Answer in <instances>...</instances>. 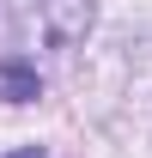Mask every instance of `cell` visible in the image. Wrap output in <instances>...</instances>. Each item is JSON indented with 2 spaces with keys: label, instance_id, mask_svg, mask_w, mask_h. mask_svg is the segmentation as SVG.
I'll return each mask as SVG.
<instances>
[{
  "label": "cell",
  "instance_id": "obj_1",
  "mask_svg": "<svg viewBox=\"0 0 152 158\" xmlns=\"http://www.w3.org/2000/svg\"><path fill=\"white\" fill-rule=\"evenodd\" d=\"M19 49H79L103 19V0H6Z\"/></svg>",
  "mask_w": 152,
  "mask_h": 158
},
{
  "label": "cell",
  "instance_id": "obj_2",
  "mask_svg": "<svg viewBox=\"0 0 152 158\" xmlns=\"http://www.w3.org/2000/svg\"><path fill=\"white\" fill-rule=\"evenodd\" d=\"M43 85H37V67H31V55H6L0 61V98L6 103H31Z\"/></svg>",
  "mask_w": 152,
  "mask_h": 158
},
{
  "label": "cell",
  "instance_id": "obj_3",
  "mask_svg": "<svg viewBox=\"0 0 152 158\" xmlns=\"http://www.w3.org/2000/svg\"><path fill=\"white\" fill-rule=\"evenodd\" d=\"M12 158H43V152H37V146H31V152H12Z\"/></svg>",
  "mask_w": 152,
  "mask_h": 158
}]
</instances>
